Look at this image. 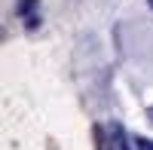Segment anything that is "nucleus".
<instances>
[{
	"mask_svg": "<svg viewBox=\"0 0 153 150\" xmlns=\"http://www.w3.org/2000/svg\"><path fill=\"white\" fill-rule=\"evenodd\" d=\"M135 150H153V141L150 138H135Z\"/></svg>",
	"mask_w": 153,
	"mask_h": 150,
	"instance_id": "obj_4",
	"label": "nucleus"
},
{
	"mask_svg": "<svg viewBox=\"0 0 153 150\" xmlns=\"http://www.w3.org/2000/svg\"><path fill=\"white\" fill-rule=\"evenodd\" d=\"M37 6H40V0H19V3H16V16L19 19H28V16H34Z\"/></svg>",
	"mask_w": 153,
	"mask_h": 150,
	"instance_id": "obj_2",
	"label": "nucleus"
},
{
	"mask_svg": "<svg viewBox=\"0 0 153 150\" xmlns=\"http://www.w3.org/2000/svg\"><path fill=\"white\" fill-rule=\"evenodd\" d=\"M98 144H101V150H132L135 141L126 138V129L120 123H110L107 126V138H104V132L98 129Z\"/></svg>",
	"mask_w": 153,
	"mask_h": 150,
	"instance_id": "obj_1",
	"label": "nucleus"
},
{
	"mask_svg": "<svg viewBox=\"0 0 153 150\" xmlns=\"http://www.w3.org/2000/svg\"><path fill=\"white\" fill-rule=\"evenodd\" d=\"M147 3H150V9H153V0H147Z\"/></svg>",
	"mask_w": 153,
	"mask_h": 150,
	"instance_id": "obj_6",
	"label": "nucleus"
},
{
	"mask_svg": "<svg viewBox=\"0 0 153 150\" xmlns=\"http://www.w3.org/2000/svg\"><path fill=\"white\" fill-rule=\"evenodd\" d=\"M25 28H28V31H37V28H40V12H34V16L25 19Z\"/></svg>",
	"mask_w": 153,
	"mask_h": 150,
	"instance_id": "obj_3",
	"label": "nucleus"
},
{
	"mask_svg": "<svg viewBox=\"0 0 153 150\" xmlns=\"http://www.w3.org/2000/svg\"><path fill=\"white\" fill-rule=\"evenodd\" d=\"M147 114H150V123H153V107H150V110H147Z\"/></svg>",
	"mask_w": 153,
	"mask_h": 150,
	"instance_id": "obj_5",
	"label": "nucleus"
}]
</instances>
